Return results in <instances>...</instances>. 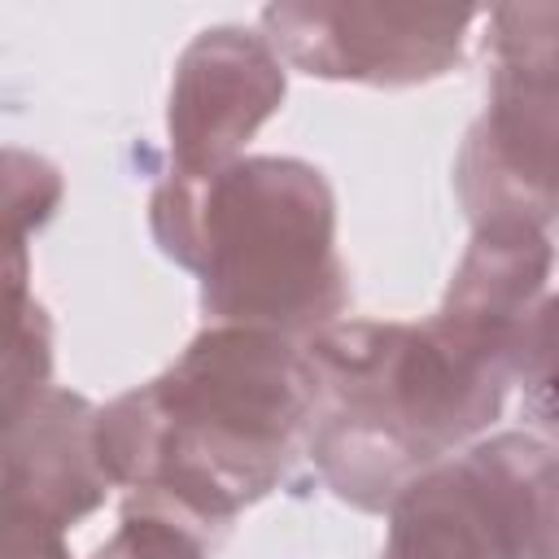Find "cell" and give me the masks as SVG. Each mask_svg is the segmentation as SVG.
Wrapping results in <instances>:
<instances>
[{
  "mask_svg": "<svg viewBox=\"0 0 559 559\" xmlns=\"http://www.w3.org/2000/svg\"><path fill=\"white\" fill-rule=\"evenodd\" d=\"M310 406L306 345L218 323L96 415V454L118 485L162 493L197 520H231L280 480Z\"/></svg>",
  "mask_w": 559,
  "mask_h": 559,
  "instance_id": "6da1fadb",
  "label": "cell"
},
{
  "mask_svg": "<svg viewBox=\"0 0 559 559\" xmlns=\"http://www.w3.org/2000/svg\"><path fill=\"white\" fill-rule=\"evenodd\" d=\"M314 376L310 454L354 507H393L406 485L489 428L507 371L463 354L432 323H332L306 341Z\"/></svg>",
  "mask_w": 559,
  "mask_h": 559,
  "instance_id": "7a4b0ae2",
  "label": "cell"
},
{
  "mask_svg": "<svg viewBox=\"0 0 559 559\" xmlns=\"http://www.w3.org/2000/svg\"><path fill=\"white\" fill-rule=\"evenodd\" d=\"M157 245L201 280L236 328L314 336L345 306L328 179L293 157H236L210 175L170 170L153 192Z\"/></svg>",
  "mask_w": 559,
  "mask_h": 559,
  "instance_id": "3957f363",
  "label": "cell"
},
{
  "mask_svg": "<svg viewBox=\"0 0 559 559\" xmlns=\"http://www.w3.org/2000/svg\"><path fill=\"white\" fill-rule=\"evenodd\" d=\"M476 9L428 4H271V48L306 74L376 87H411L459 61Z\"/></svg>",
  "mask_w": 559,
  "mask_h": 559,
  "instance_id": "277c9868",
  "label": "cell"
},
{
  "mask_svg": "<svg viewBox=\"0 0 559 559\" xmlns=\"http://www.w3.org/2000/svg\"><path fill=\"white\" fill-rule=\"evenodd\" d=\"M284 70L266 35L240 26L201 31L175 70L170 83V153L175 170L210 175L236 162L240 144L280 109Z\"/></svg>",
  "mask_w": 559,
  "mask_h": 559,
  "instance_id": "5b68a950",
  "label": "cell"
},
{
  "mask_svg": "<svg viewBox=\"0 0 559 559\" xmlns=\"http://www.w3.org/2000/svg\"><path fill=\"white\" fill-rule=\"evenodd\" d=\"M380 559H520L515 489L493 441L437 463L389 507Z\"/></svg>",
  "mask_w": 559,
  "mask_h": 559,
  "instance_id": "8992f818",
  "label": "cell"
},
{
  "mask_svg": "<svg viewBox=\"0 0 559 559\" xmlns=\"http://www.w3.org/2000/svg\"><path fill=\"white\" fill-rule=\"evenodd\" d=\"M454 183L476 227H546L559 210V105L489 83V109L467 131Z\"/></svg>",
  "mask_w": 559,
  "mask_h": 559,
  "instance_id": "52a82bcc",
  "label": "cell"
},
{
  "mask_svg": "<svg viewBox=\"0 0 559 559\" xmlns=\"http://www.w3.org/2000/svg\"><path fill=\"white\" fill-rule=\"evenodd\" d=\"M550 245L528 223L476 227L432 328L463 354L515 376V349L542 306Z\"/></svg>",
  "mask_w": 559,
  "mask_h": 559,
  "instance_id": "ba28073f",
  "label": "cell"
},
{
  "mask_svg": "<svg viewBox=\"0 0 559 559\" xmlns=\"http://www.w3.org/2000/svg\"><path fill=\"white\" fill-rule=\"evenodd\" d=\"M109 472L96 454V411L61 389L4 415V511L66 528L105 502Z\"/></svg>",
  "mask_w": 559,
  "mask_h": 559,
  "instance_id": "9c48e42d",
  "label": "cell"
},
{
  "mask_svg": "<svg viewBox=\"0 0 559 559\" xmlns=\"http://www.w3.org/2000/svg\"><path fill=\"white\" fill-rule=\"evenodd\" d=\"M485 52L493 66V87H515L559 105V4L489 9Z\"/></svg>",
  "mask_w": 559,
  "mask_h": 559,
  "instance_id": "30bf717a",
  "label": "cell"
},
{
  "mask_svg": "<svg viewBox=\"0 0 559 559\" xmlns=\"http://www.w3.org/2000/svg\"><path fill=\"white\" fill-rule=\"evenodd\" d=\"M515 489L520 559H559V445L542 437H493Z\"/></svg>",
  "mask_w": 559,
  "mask_h": 559,
  "instance_id": "8fae6325",
  "label": "cell"
},
{
  "mask_svg": "<svg viewBox=\"0 0 559 559\" xmlns=\"http://www.w3.org/2000/svg\"><path fill=\"white\" fill-rule=\"evenodd\" d=\"M515 380L537 428L559 445V297H546L515 349Z\"/></svg>",
  "mask_w": 559,
  "mask_h": 559,
  "instance_id": "7c38bea8",
  "label": "cell"
},
{
  "mask_svg": "<svg viewBox=\"0 0 559 559\" xmlns=\"http://www.w3.org/2000/svg\"><path fill=\"white\" fill-rule=\"evenodd\" d=\"M96 559H201V542L166 511H140L118 524Z\"/></svg>",
  "mask_w": 559,
  "mask_h": 559,
  "instance_id": "4fadbf2b",
  "label": "cell"
},
{
  "mask_svg": "<svg viewBox=\"0 0 559 559\" xmlns=\"http://www.w3.org/2000/svg\"><path fill=\"white\" fill-rule=\"evenodd\" d=\"M4 559H66L61 533L35 515L4 511Z\"/></svg>",
  "mask_w": 559,
  "mask_h": 559,
  "instance_id": "5bb4252c",
  "label": "cell"
}]
</instances>
